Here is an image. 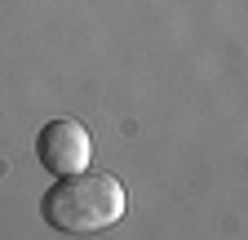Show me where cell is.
<instances>
[{"mask_svg":"<svg viewBox=\"0 0 248 240\" xmlns=\"http://www.w3.org/2000/svg\"><path fill=\"white\" fill-rule=\"evenodd\" d=\"M40 214L62 236H93L124 218V187L111 173H71L40 196Z\"/></svg>","mask_w":248,"mask_h":240,"instance_id":"obj_1","label":"cell"},{"mask_svg":"<svg viewBox=\"0 0 248 240\" xmlns=\"http://www.w3.org/2000/svg\"><path fill=\"white\" fill-rule=\"evenodd\" d=\"M36 156L40 165L53 173V178H71V173H84L89 160H93V138L80 120H49V125L36 134Z\"/></svg>","mask_w":248,"mask_h":240,"instance_id":"obj_2","label":"cell"}]
</instances>
